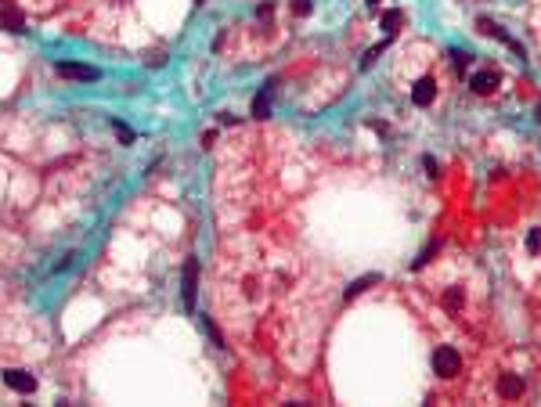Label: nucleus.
Instances as JSON below:
<instances>
[{
  "label": "nucleus",
  "mask_w": 541,
  "mask_h": 407,
  "mask_svg": "<svg viewBox=\"0 0 541 407\" xmlns=\"http://www.w3.org/2000/svg\"><path fill=\"white\" fill-rule=\"evenodd\" d=\"M459 368H462V357H459V350H455V346H436L433 350V371L436 375L451 378V375H459Z\"/></svg>",
  "instance_id": "nucleus-1"
},
{
  "label": "nucleus",
  "mask_w": 541,
  "mask_h": 407,
  "mask_svg": "<svg viewBox=\"0 0 541 407\" xmlns=\"http://www.w3.org/2000/svg\"><path fill=\"white\" fill-rule=\"evenodd\" d=\"M184 289H181V295H184V307L188 310H195V292H199V263L195 260H188L184 263V282H181Z\"/></svg>",
  "instance_id": "nucleus-2"
},
{
  "label": "nucleus",
  "mask_w": 541,
  "mask_h": 407,
  "mask_svg": "<svg viewBox=\"0 0 541 407\" xmlns=\"http://www.w3.org/2000/svg\"><path fill=\"white\" fill-rule=\"evenodd\" d=\"M58 76L79 79V83H91V79H98L101 72H98L94 66H79V61H58Z\"/></svg>",
  "instance_id": "nucleus-3"
},
{
  "label": "nucleus",
  "mask_w": 541,
  "mask_h": 407,
  "mask_svg": "<svg viewBox=\"0 0 541 407\" xmlns=\"http://www.w3.org/2000/svg\"><path fill=\"white\" fill-rule=\"evenodd\" d=\"M0 29L4 33H26V18H22V11L18 8H11V4H0Z\"/></svg>",
  "instance_id": "nucleus-4"
},
{
  "label": "nucleus",
  "mask_w": 541,
  "mask_h": 407,
  "mask_svg": "<svg viewBox=\"0 0 541 407\" xmlns=\"http://www.w3.org/2000/svg\"><path fill=\"white\" fill-rule=\"evenodd\" d=\"M433 98H436V79H433V76H422V79L411 87V101L419 105V109H426V105H433Z\"/></svg>",
  "instance_id": "nucleus-5"
},
{
  "label": "nucleus",
  "mask_w": 541,
  "mask_h": 407,
  "mask_svg": "<svg viewBox=\"0 0 541 407\" xmlns=\"http://www.w3.org/2000/svg\"><path fill=\"white\" fill-rule=\"evenodd\" d=\"M4 382L11 385L15 393H33V390H36V378H33L29 371H22V368H8V371H4Z\"/></svg>",
  "instance_id": "nucleus-6"
},
{
  "label": "nucleus",
  "mask_w": 541,
  "mask_h": 407,
  "mask_svg": "<svg viewBox=\"0 0 541 407\" xmlns=\"http://www.w3.org/2000/svg\"><path fill=\"white\" fill-rule=\"evenodd\" d=\"M524 390H527V385H524L519 375H502V378H498V397H502V400H519Z\"/></svg>",
  "instance_id": "nucleus-7"
},
{
  "label": "nucleus",
  "mask_w": 541,
  "mask_h": 407,
  "mask_svg": "<svg viewBox=\"0 0 541 407\" xmlns=\"http://www.w3.org/2000/svg\"><path fill=\"white\" fill-rule=\"evenodd\" d=\"M476 26H480V33H487V36H498V40H502V44H509V47H512L519 58H524V47H519V44H516V40H512V36H509L502 26H494L491 18H480V22H476Z\"/></svg>",
  "instance_id": "nucleus-8"
},
{
  "label": "nucleus",
  "mask_w": 541,
  "mask_h": 407,
  "mask_svg": "<svg viewBox=\"0 0 541 407\" xmlns=\"http://www.w3.org/2000/svg\"><path fill=\"white\" fill-rule=\"evenodd\" d=\"M469 87H473L476 94H491V91L498 87V72H491V69H484V72H473Z\"/></svg>",
  "instance_id": "nucleus-9"
},
{
  "label": "nucleus",
  "mask_w": 541,
  "mask_h": 407,
  "mask_svg": "<svg viewBox=\"0 0 541 407\" xmlns=\"http://www.w3.org/2000/svg\"><path fill=\"white\" fill-rule=\"evenodd\" d=\"M253 116H257V119H267V116H270V87H267L264 94H257V101H253Z\"/></svg>",
  "instance_id": "nucleus-10"
},
{
  "label": "nucleus",
  "mask_w": 541,
  "mask_h": 407,
  "mask_svg": "<svg viewBox=\"0 0 541 407\" xmlns=\"http://www.w3.org/2000/svg\"><path fill=\"white\" fill-rule=\"evenodd\" d=\"M379 282V274H365V277H358V282H353L350 289H346V299H353V295H361L368 285H376Z\"/></svg>",
  "instance_id": "nucleus-11"
},
{
  "label": "nucleus",
  "mask_w": 541,
  "mask_h": 407,
  "mask_svg": "<svg viewBox=\"0 0 541 407\" xmlns=\"http://www.w3.org/2000/svg\"><path fill=\"white\" fill-rule=\"evenodd\" d=\"M462 303H466V292H462V289H451V292L444 295V307H448L451 314H459V310H462Z\"/></svg>",
  "instance_id": "nucleus-12"
},
{
  "label": "nucleus",
  "mask_w": 541,
  "mask_h": 407,
  "mask_svg": "<svg viewBox=\"0 0 541 407\" xmlns=\"http://www.w3.org/2000/svg\"><path fill=\"white\" fill-rule=\"evenodd\" d=\"M401 18H404L401 11H386V15H383V29H386V33H397V26H401Z\"/></svg>",
  "instance_id": "nucleus-13"
},
{
  "label": "nucleus",
  "mask_w": 541,
  "mask_h": 407,
  "mask_svg": "<svg viewBox=\"0 0 541 407\" xmlns=\"http://www.w3.org/2000/svg\"><path fill=\"white\" fill-rule=\"evenodd\" d=\"M527 252H531V256H541V227H534V231L527 234Z\"/></svg>",
  "instance_id": "nucleus-14"
},
{
  "label": "nucleus",
  "mask_w": 541,
  "mask_h": 407,
  "mask_svg": "<svg viewBox=\"0 0 541 407\" xmlns=\"http://www.w3.org/2000/svg\"><path fill=\"white\" fill-rule=\"evenodd\" d=\"M112 130L123 137V141H127V144H134V130H130V126H123V123H112Z\"/></svg>",
  "instance_id": "nucleus-15"
},
{
  "label": "nucleus",
  "mask_w": 541,
  "mask_h": 407,
  "mask_svg": "<svg viewBox=\"0 0 541 407\" xmlns=\"http://www.w3.org/2000/svg\"><path fill=\"white\" fill-rule=\"evenodd\" d=\"M433 252H436V245H426V249H422V256H419V260H415V267H426Z\"/></svg>",
  "instance_id": "nucleus-16"
},
{
  "label": "nucleus",
  "mask_w": 541,
  "mask_h": 407,
  "mask_svg": "<svg viewBox=\"0 0 541 407\" xmlns=\"http://www.w3.org/2000/svg\"><path fill=\"white\" fill-rule=\"evenodd\" d=\"M455 69H459V72L469 69V54H455Z\"/></svg>",
  "instance_id": "nucleus-17"
},
{
  "label": "nucleus",
  "mask_w": 541,
  "mask_h": 407,
  "mask_svg": "<svg viewBox=\"0 0 541 407\" xmlns=\"http://www.w3.org/2000/svg\"><path fill=\"white\" fill-rule=\"evenodd\" d=\"M296 11L300 15H310V0H296Z\"/></svg>",
  "instance_id": "nucleus-18"
},
{
  "label": "nucleus",
  "mask_w": 541,
  "mask_h": 407,
  "mask_svg": "<svg viewBox=\"0 0 541 407\" xmlns=\"http://www.w3.org/2000/svg\"><path fill=\"white\" fill-rule=\"evenodd\" d=\"M365 4H368V8H379V0H365Z\"/></svg>",
  "instance_id": "nucleus-19"
},
{
  "label": "nucleus",
  "mask_w": 541,
  "mask_h": 407,
  "mask_svg": "<svg viewBox=\"0 0 541 407\" xmlns=\"http://www.w3.org/2000/svg\"><path fill=\"white\" fill-rule=\"evenodd\" d=\"M538 119H541V105H538Z\"/></svg>",
  "instance_id": "nucleus-20"
}]
</instances>
